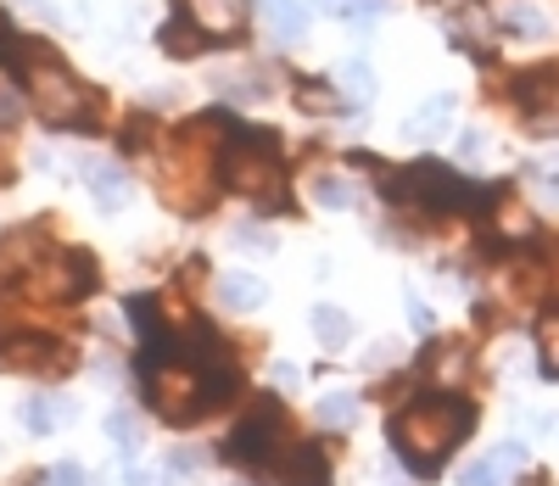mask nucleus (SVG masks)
I'll use <instances>...</instances> for the list:
<instances>
[{
    "label": "nucleus",
    "instance_id": "nucleus-21",
    "mask_svg": "<svg viewBox=\"0 0 559 486\" xmlns=\"http://www.w3.org/2000/svg\"><path fill=\"white\" fill-rule=\"evenodd\" d=\"M297 107H302V112H336V107H342V95H336V90H324L319 79H302V84H297Z\"/></svg>",
    "mask_w": 559,
    "mask_h": 486
},
{
    "label": "nucleus",
    "instance_id": "nucleus-14",
    "mask_svg": "<svg viewBox=\"0 0 559 486\" xmlns=\"http://www.w3.org/2000/svg\"><path fill=\"white\" fill-rule=\"evenodd\" d=\"M73 419V403H62V398H28L23 403V425L34 430V436H51L57 425H68Z\"/></svg>",
    "mask_w": 559,
    "mask_h": 486
},
{
    "label": "nucleus",
    "instance_id": "nucleus-30",
    "mask_svg": "<svg viewBox=\"0 0 559 486\" xmlns=\"http://www.w3.org/2000/svg\"><path fill=\"white\" fill-rule=\"evenodd\" d=\"M23 7H34V12H45V17H57V12H51V0H23Z\"/></svg>",
    "mask_w": 559,
    "mask_h": 486
},
{
    "label": "nucleus",
    "instance_id": "nucleus-3",
    "mask_svg": "<svg viewBox=\"0 0 559 486\" xmlns=\"http://www.w3.org/2000/svg\"><path fill=\"white\" fill-rule=\"evenodd\" d=\"M146 375V403L168 419V425H197L202 414H213L218 408V398L236 386V375H202L197 364H185V358H174V364H146L140 369Z\"/></svg>",
    "mask_w": 559,
    "mask_h": 486
},
{
    "label": "nucleus",
    "instance_id": "nucleus-19",
    "mask_svg": "<svg viewBox=\"0 0 559 486\" xmlns=\"http://www.w3.org/2000/svg\"><path fill=\"white\" fill-rule=\"evenodd\" d=\"M347 330H353V324H347V313H342L336 303H319V308H313V335H319L324 347H342Z\"/></svg>",
    "mask_w": 559,
    "mask_h": 486
},
{
    "label": "nucleus",
    "instance_id": "nucleus-5",
    "mask_svg": "<svg viewBox=\"0 0 559 486\" xmlns=\"http://www.w3.org/2000/svg\"><path fill=\"white\" fill-rule=\"evenodd\" d=\"M79 358H73V347H62V342H51V335H39V330H17V335H7L0 342V375H68Z\"/></svg>",
    "mask_w": 559,
    "mask_h": 486
},
{
    "label": "nucleus",
    "instance_id": "nucleus-29",
    "mask_svg": "<svg viewBox=\"0 0 559 486\" xmlns=\"http://www.w3.org/2000/svg\"><path fill=\"white\" fill-rule=\"evenodd\" d=\"M331 12H342V17H353V12H364V17H376L381 12V0H324Z\"/></svg>",
    "mask_w": 559,
    "mask_h": 486
},
{
    "label": "nucleus",
    "instance_id": "nucleus-18",
    "mask_svg": "<svg viewBox=\"0 0 559 486\" xmlns=\"http://www.w3.org/2000/svg\"><path fill=\"white\" fill-rule=\"evenodd\" d=\"M263 12H269V23H274V34H280V39H302L308 12L297 7V0H263Z\"/></svg>",
    "mask_w": 559,
    "mask_h": 486
},
{
    "label": "nucleus",
    "instance_id": "nucleus-17",
    "mask_svg": "<svg viewBox=\"0 0 559 486\" xmlns=\"http://www.w3.org/2000/svg\"><path fill=\"white\" fill-rule=\"evenodd\" d=\"M448 118H453V95H437L431 107H419V112L403 123V134H414V140H431V134H442V129H448Z\"/></svg>",
    "mask_w": 559,
    "mask_h": 486
},
{
    "label": "nucleus",
    "instance_id": "nucleus-10",
    "mask_svg": "<svg viewBox=\"0 0 559 486\" xmlns=\"http://www.w3.org/2000/svg\"><path fill=\"white\" fill-rule=\"evenodd\" d=\"M157 45H163V57H179V62H191V57H207L218 39H207V34H202V28L191 23V17H185V23L174 17V23H163Z\"/></svg>",
    "mask_w": 559,
    "mask_h": 486
},
{
    "label": "nucleus",
    "instance_id": "nucleus-16",
    "mask_svg": "<svg viewBox=\"0 0 559 486\" xmlns=\"http://www.w3.org/2000/svg\"><path fill=\"white\" fill-rule=\"evenodd\" d=\"M107 436H112V448H118L123 459H134L140 448H146V430H140V419H134L129 408H112V414H107Z\"/></svg>",
    "mask_w": 559,
    "mask_h": 486
},
{
    "label": "nucleus",
    "instance_id": "nucleus-1",
    "mask_svg": "<svg viewBox=\"0 0 559 486\" xmlns=\"http://www.w3.org/2000/svg\"><path fill=\"white\" fill-rule=\"evenodd\" d=\"M392 448L408 459L414 475H437L442 459L476 430V408L464 398H419L408 408L392 414Z\"/></svg>",
    "mask_w": 559,
    "mask_h": 486
},
{
    "label": "nucleus",
    "instance_id": "nucleus-23",
    "mask_svg": "<svg viewBox=\"0 0 559 486\" xmlns=\"http://www.w3.org/2000/svg\"><path fill=\"white\" fill-rule=\"evenodd\" d=\"M224 95H229V102H263L269 79L263 73H236V79H224Z\"/></svg>",
    "mask_w": 559,
    "mask_h": 486
},
{
    "label": "nucleus",
    "instance_id": "nucleus-6",
    "mask_svg": "<svg viewBox=\"0 0 559 486\" xmlns=\"http://www.w3.org/2000/svg\"><path fill=\"white\" fill-rule=\"evenodd\" d=\"M224 453L236 459V464H247V470H263V464H274L280 459V408L274 403H258L236 430H229V442H224Z\"/></svg>",
    "mask_w": 559,
    "mask_h": 486
},
{
    "label": "nucleus",
    "instance_id": "nucleus-8",
    "mask_svg": "<svg viewBox=\"0 0 559 486\" xmlns=\"http://www.w3.org/2000/svg\"><path fill=\"white\" fill-rule=\"evenodd\" d=\"M185 17H191L207 39H229L247 28V0H185Z\"/></svg>",
    "mask_w": 559,
    "mask_h": 486
},
{
    "label": "nucleus",
    "instance_id": "nucleus-25",
    "mask_svg": "<svg viewBox=\"0 0 559 486\" xmlns=\"http://www.w3.org/2000/svg\"><path fill=\"white\" fill-rule=\"evenodd\" d=\"M503 459H476V464H464V475H459V486H503Z\"/></svg>",
    "mask_w": 559,
    "mask_h": 486
},
{
    "label": "nucleus",
    "instance_id": "nucleus-4",
    "mask_svg": "<svg viewBox=\"0 0 559 486\" xmlns=\"http://www.w3.org/2000/svg\"><path fill=\"white\" fill-rule=\"evenodd\" d=\"M274 152H280L274 134L241 123L236 134L224 140V152H218V179H224L229 190H241V197L269 202L274 190H280V163H274Z\"/></svg>",
    "mask_w": 559,
    "mask_h": 486
},
{
    "label": "nucleus",
    "instance_id": "nucleus-27",
    "mask_svg": "<svg viewBox=\"0 0 559 486\" xmlns=\"http://www.w3.org/2000/svg\"><path fill=\"white\" fill-rule=\"evenodd\" d=\"M342 84L358 95V102H369V95H376V73H369L364 62H347V68H342Z\"/></svg>",
    "mask_w": 559,
    "mask_h": 486
},
{
    "label": "nucleus",
    "instance_id": "nucleus-12",
    "mask_svg": "<svg viewBox=\"0 0 559 486\" xmlns=\"http://www.w3.org/2000/svg\"><path fill=\"white\" fill-rule=\"evenodd\" d=\"M218 303H224L229 313H258V308H263V285H258L252 274H224V280H218Z\"/></svg>",
    "mask_w": 559,
    "mask_h": 486
},
{
    "label": "nucleus",
    "instance_id": "nucleus-9",
    "mask_svg": "<svg viewBox=\"0 0 559 486\" xmlns=\"http://www.w3.org/2000/svg\"><path fill=\"white\" fill-rule=\"evenodd\" d=\"M280 486H331V464L319 448H292L280 459Z\"/></svg>",
    "mask_w": 559,
    "mask_h": 486
},
{
    "label": "nucleus",
    "instance_id": "nucleus-7",
    "mask_svg": "<svg viewBox=\"0 0 559 486\" xmlns=\"http://www.w3.org/2000/svg\"><path fill=\"white\" fill-rule=\"evenodd\" d=\"M34 280L51 291L57 303H73V297H90V291L102 285V269H96V252H51L34 269Z\"/></svg>",
    "mask_w": 559,
    "mask_h": 486
},
{
    "label": "nucleus",
    "instance_id": "nucleus-28",
    "mask_svg": "<svg viewBox=\"0 0 559 486\" xmlns=\"http://www.w3.org/2000/svg\"><path fill=\"white\" fill-rule=\"evenodd\" d=\"M45 486H90V470L84 464H57V470H45Z\"/></svg>",
    "mask_w": 559,
    "mask_h": 486
},
{
    "label": "nucleus",
    "instance_id": "nucleus-2",
    "mask_svg": "<svg viewBox=\"0 0 559 486\" xmlns=\"http://www.w3.org/2000/svg\"><path fill=\"white\" fill-rule=\"evenodd\" d=\"M12 73L23 79L28 90V102L34 112L51 123V129H79V134H96L90 129V118H96V95H90L68 62L51 51V45H39V39H17V57H12Z\"/></svg>",
    "mask_w": 559,
    "mask_h": 486
},
{
    "label": "nucleus",
    "instance_id": "nucleus-11",
    "mask_svg": "<svg viewBox=\"0 0 559 486\" xmlns=\"http://www.w3.org/2000/svg\"><path fill=\"white\" fill-rule=\"evenodd\" d=\"M84 185L96 190V202H107V208H118L129 197V174L118 163H84Z\"/></svg>",
    "mask_w": 559,
    "mask_h": 486
},
{
    "label": "nucleus",
    "instance_id": "nucleus-22",
    "mask_svg": "<svg viewBox=\"0 0 559 486\" xmlns=\"http://www.w3.org/2000/svg\"><path fill=\"white\" fill-rule=\"evenodd\" d=\"M503 28H509V34H526V39H543V34H548V17H543L537 7H509V12H503Z\"/></svg>",
    "mask_w": 559,
    "mask_h": 486
},
{
    "label": "nucleus",
    "instance_id": "nucleus-15",
    "mask_svg": "<svg viewBox=\"0 0 559 486\" xmlns=\"http://www.w3.org/2000/svg\"><path fill=\"white\" fill-rule=\"evenodd\" d=\"M313 425H324V430H347V425H358V398H353V392L319 398V403H313Z\"/></svg>",
    "mask_w": 559,
    "mask_h": 486
},
{
    "label": "nucleus",
    "instance_id": "nucleus-13",
    "mask_svg": "<svg viewBox=\"0 0 559 486\" xmlns=\"http://www.w3.org/2000/svg\"><path fill=\"white\" fill-rule=\"evenodd\" d=\"M419 369H426L431 380H464V369H471V358H464L459 342H431L426 358H419Z\"/></svg>",
    "mask_w": 559,
    "mask_h": 486
},
{
    "label": "nucleus",
    "instance_id": "nucleus-26",
    "mask_svg": "<svg viewBox=\"0 0 559 486\" xmlns=\"http://www.w3.org/2000/svg\"><path fill=\"white\" fill-rule=\"evenodd\" d=\"M152 129H157L152 118H129V123H123V134H118V140H123V152H146V145L157 140Z\"/></svg>",
    "mask_w": 559,
    "mask_h": 486
},
{
    "label": "nucleus",
    "instance_id": "nucleus-31",
    "mask_svg": "<svg viewBox=\"0 0 559 486\" xmlns=\"http://www.w3.org/2000/svg\"><path fill=\"white\" fill-rule=\"evenodd\" d=\"M0 28H7V23H0Z\"/></svg>",
    "mask_w": 559,
    "mask_h": 486
},
{
    "label": "nucleus",
    "instance_id": "nucleus-24",
    "mask_svg": "<svg viewBox=\"0 0 559 486\" xmlns=\"http://www.w3.org/2000/svg\"><path fill=\"white\" fill-rule=\"evenodd\" d=\"M313 202H324V208H353V202H358V190L324 174V179H313Z\"/></svg>",
    "mask_w": 559,
    "mask_h": 486
},
{
    "label": "nucleus",
    "instance_id": "nucleus-20",
    "mask_svg": "<svg viewBox=\"0 0 559 486\" xmlns=\"http://www.w3.org/2000/svg\"><path fill=\"white\" fill-rule=\"evenodd\" d=\"M537 353H543V369L559 380V308H548L537 319Z\"/></svg>",
    "mask_w": 559,
    "mask_h": 486
}]
</instances>
